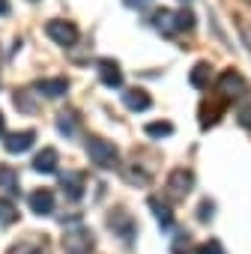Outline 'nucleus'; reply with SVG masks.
Wrapping results in <instances>:
<instances>
[{
  "label": "nucleus",
  "instance_id": "c85d7f7f",
  "mask_svg": "<svg viewBox=\"0 0 251 254\" xmlns=\"http://www.w3.org/2000/svg\"><path fill=\"white\" fill-rule=\"evenodd\" d=\"M239 30H242V42H245V45H248V51H251V24L239 21Z\"/></svg>",
  "mask_w": 251,
  "mask_h": 254
},
{
  "label": "nucleus",
  "instance_id": "aec40b11",
  "mask_svg": "<svg viewBox=\"0 0 251 254\" xmlns=\"http://www.w3.org/2000/svg\"><path fill=\"white\" fill-rule=\"evenodd\" d=\"M9 254H45V242L42 239H21L9 248Z\"/></svg>",
  "mask_w": 251,
  "mask_h": 254
},
{
  "label": "nucleus",
  "instance_id": "a211bd4d",
  "mask_svg": "<svg viewBox=\"0 0 251 254\" xmlns=\"http://www.w3.org/2000/svg\"><path fill=\"white\" fill-rule=\"evenodd\" d=\"M0 191H6L9 197L18 194V177H15V171L6 168V165H0Z\"/></svg>",
  "mask_w": 251,
  "mask_h": 254
},
{
  "label": "nucleus",
  "instance_id": "bb28decb",
  "mask_svg": "<svg viewBox=\"0 0 251 254\" xmlns=\"http://www.w3.org/2000/svg\"><path fill=\"white\" fill-rule=\"evenodd\" d=\"M15 105H18V111H33V99H27V90L15 93Z\"/></svg>",
  "mask_w": 251,
  "mask_h": 254
},
{
  "label": "nucleus",
  "instance_id": "0eeeda50",
  "mask_svg": "<svg viewBox=\"0 0 251 254\" xmlns=\"http://www.w3.org/2000/svg\"><path fill=\"white\" fill-rule=\"evenodd\" d=\"M27 203H30V209L36 212V215H51L54 212V191L51 189H33L30 191V197H27Z\"/></svg>",
  "mask_w": 251,
  "mask_h": 254
},
{
  "label": "nucleus",
  "instance_id": "39448f33",
  "mask_svg": "<svg viewBox=\"0 0 251 254\" xmlns=\"http://www.w3.org/2000/svg\"><path fill=\"white\" fill-rule=\"evenodd\" d=\"M191 186H194V177H191V171H174L171 177H168V194L174 197V200H183L188 191H191Z\"/></svg>",
  "mask_w": 251,
  "mask_h": 254
},
{
  "label": "nucleus",
  "instance_id": "393cba45",
  "mask_svg": "<svg viewBox=\"0 0 251 254\" xmlns=\"http://www.w3.org/2000/svg\"><path fill=\"white\" fill-rule=\"evenodd\" d=\"M194 27V15L188 9H180L177 12V30H191Z\"/></svg>",
  "mask_w": 251,
  "mask_h": 254
},
{
  "label": "nucleus",
  "instance_id": "4be33fe9",
  "mask_svg": "<svg viewBox=\"0 0 251 254\" xmlns=\"http://www.w3.org/2000/svg\"><path fill=\"white\" fill-rule=\"evenodd\" d=\"M150 138H168L171 132H174V126L168 123V120H159V123H147V129H144Z\"/></svg>",
  "mask_w": 251,
  "mask_h": 254
},
{
  "label": "nucleus",
  "instance_id": "ddd939ff",
  "mask_svg": "<svg viewBox=\"0 0 251 254\" xmlns=\"http://www.w3.org/2000/svg\"><path fill=\"white\" fill-rule=\"evenodd\" d=\"M108 224L114 227V233H120V236H135V221L129 218V215H126L123 209H114L111 215H108Z\"/></svg>",
  "mask_w": 251,
  "mask_h": 254
},
{
  "label": "nucleus",
  "instance_id": "1a4fd4ad",
  "mask_svg": "<svg viewBox=\"0 0 251 254\" xmlns=\"http://www.w3.org/2000/svg\"><path fill=\"white\" fill-rule=\"evenodd\" d=\"M123 105L129 108V111H135V114H141V111H147L150 105H153V99H150V93H144L141 87H129L123 93Z\"/></svg>",
  "mask_w": 251,
  "mask_h": 254
},
{
  "label": "nucleus",
  "instance_id": "c756f323",
  "mask_svg": "<svg viewBox=\"0 0 251 254\" xmlns=\"http://www.w3.org/2000/svg\"><path fill=\"white\" fill-rule=\"evenodd\" d=\"M200 221H209V215H212V200H203V206H200Z\"/></svg>",
  "mask_w": 251,
  "mask_h": 254
},
{
  "label": "nucleus",
  "instance_id": "cd10ccee",
  "mask_svg": "<svg viewBox=\"0 0 251 254\" xmlns=\"http://www.w3.org/2000/svg\"><path fill=\"white\" fill-rule=\"evenodd\" d=\"M239 123H245L248 129H251V102H248V105H242V111H239Z\"/></svg>",
  "mask_w": 251,
  "mask_h": 254
},
{
  "label": "nucleus",
  "instance_id": "f8f14e48",
  "mask_svg": "<svg viewBox=\"0 0 251 254\" xmlns=\"http://www.w3.org/2000/svg\"><path fill=\"white\" fill-rule=\"evenodd\" d=\"M60 189H63V194H66L72 203L81 200V197H84V174H63Z\"/></svg>",
  "mask_w": 251,
  "mask_h": 254
},
{
  "label": "nucleus",
  "instance_id": "423d86ee",
  "mask_svg": "<svg viewBox=\"0 0 251 254\" xmlns=\"http://www.w3.org/2000/svg\"><path fill=\"white\" fill-rule=\"evenodd\" d=\"M147 206H150V212L156 215V221H159V227L162 230H171L174 227V203H168L165 197H150L147 200Z\"/></svg>",
  "mask_w": 251,
  "mask_h": 254
},
{
  "label": "nucleus",
  "instance_id": "20e7f679",
  "mask_svg": "<svg viewBox=\"0 0 251 254\" xmlns=\"http://www.w3.org/2000/svg\"><path fill=\"white\" fill-rule=\"evenodd\" d=\"M45 33H48L57 45H66V48H69V45H75V42H78V36H81V33H78V27H75L72 21H63V18L48 21V24H45Z\"/></svg>",
  "mask_w": 251,
  "mask_h": 254
},
{
  "label": "nucleus",
  "instance_id": "2f4dec72",
  "mask_svg": "<svg viewBox=\"0 0 251 254\" xmlns=\"http://www.w3.org/2000/svg\"><path fill=\"white\" fill-rule=\"evenodd\" d=\"M9 9H12L9 0H0V15H9Z\"/></svg>",
  "mask_w": 251,
  "mask_h": 254
},
{
  "label": "nucleus",
  "instance_id": "7c9ffc66",
  "mask_svg": "<svg viewBox=\"0 0 251 254\" xmlns=\"http://www.w3.org/2000/svg\"><path fill=\"white\" fill-rule=\"evenodd\" d=\"M123 3H126V6H132V9H138V6H147L150 0H123Z\"/></svg>",
  "mask_w": 251,
  "mask_h": 254
},
{
  "label": "nucleus",
  "instance_id": "473e14b6",
  "mask_svg": "<svg viewBox=\"0 0 251 254\" xmlns=\"http://www.w3.org/2000/svg\"><path fill=\"white\" fill-rule=\"evenodd\" d=\"M3 129H6V123H3V114H0V135H3Z\"/></svg>",
  "mask_w": 251,
  "mask_h": 254
},
{
  "label": "nucleus",
  "instance_id": "f257e3e1",
  "mask_svg": "<svg viewBox=\"0 0 251 254\" xmlns=\"http://www.w3.org/2000/svg\"><path fill=\"white\" fill-rule=\"evenodd\" d=\"M96 236L87 224H69L63 233V251L66 254H93Z\"/></svg>",
  "mask_w": 251,
  "mask_h": 254
},
{
  "label": "nucleus",
  "instance_id": "a878e982",
  "mask_svg": "<svg viewBox=\"0 0 251 254\" xmlns=\"http://www.w3.org/2000/svg\"><path fill=\"white\" fill-rule=\"evenodd\" d=\"M126 177H129V183H132V186H144V183L150 180V174H147V171H141V168H129V171H126Z\"/></svg>",
  "mask_w": 251,
  "mask_h": 254
},
{
  "label": "nucleus",
  "instance_id": "b1692460",
  "mask_svg": "<svg viewBox=\"0 0 251 254\" xmlns=\"http://www.w3.org/2000/svg\"><path fill=\"white\" fill-rule=\"evenodd\" d=\"M194 251H197V254H224V245H221L218 239H206V242L197 245Z\"/></svg>",
  "mask_w": 251,
  "mask_h": 254
},
{
  "label": "nucleus",
  "instance_id": "6ab92c4d",
  "mask_svg": "<svg viewBox=\"0 0 251 254\" xmlns=\"http://www.w3.org/2000/svg\"><path fill=\"white\" fill-rule=\"evenodd\" d=\"M221 117H224V108H218L215 102H203L200 105V126H203V129H209V126L215 120H221Z\"/></svg>",
  "mask_w": 251,
  "mask_h": 254
},
{
  "label": "nucleus",
  "instance_id": "9b49d317",
  "mask_svg": "<svg viewBox=\"0 0 251 254\" xmlns=\"http://www.w3.org/2000/svg\"><path fill=\"white\" fill-rule=\"evenodd\" d=\"M33 144H36V132H33V129L6 135V150H9V153H24V150H30Z\"/></svg>",
  "mask_w": 251,
  "mask_h": 254
},
{
  "label": "nucleus",
  "instance_id": "f03ea898",
  "mask_svg": "<svg viewBox=\"0 0 251 254\" xmlns=\"http://www.w3.org/2000/svg\"><path fill=\"white\" fill-rule=\"evenodd\" d=\"M87 156H90V162H93L96 168H102V171H114V168L120 165L117 147H114L111 141H105V138H87Z\"/></svg>",
  "mask_w": 251,
  "mask_h": 254
},
{
  "label": "nucleus",
  "instance_id": "7ed1b4c3",
  "mask_svg": "<svg viewBox=\"0 0 251 254\" xmlns=\"http://www.w3.org/2000/svg\"><path fill=\"white\" fill-rule=\"evenodd\" d=\"M218 90H221V99L236 102V99H242V96L248 93V81H245L236 69H227V72L221 75V81H218Z\"/></svg>",
  "mask_w": 251,
  "mask_h": 254
},
{
  "label": "nucleus",
  "instance_id": "f3484780",
  "mask_svg": "<svg viewBox=\"0 0 251 254\" xmlns=\"http://www.w3.org/2000/svg\"><path fill=\"white\" fill-rule=\"evenodd\" d=\"M57 126H60V132H63L66 138H72V135L78 132V114H75V111H69V108H66V111H60V114H57Z\"/></svg>",
  "mask_w": 251,
  "mask_h": 254
},
{
  "label": "nucleus",
  "instance_id": "6e6552de",
  "mask_svg": "<svg viewBox=\"0 0 251 254\" xmlns=\"http://www.w3.org/2000/svg\"><path fill=\"white\" fill-rule=\"evenodd\" d=\"M99 78H102V84L111 87V90L123 87V72H120L117 60H111V57H102V60H99Z\"/></svg>",
  "mask_w": 251,
  "mask_h": 254
},
{
  "label": "nucleus",
  "instance_id": "dca6fc26",
  "mask_svg": "<svg viewBox=\"0 0 251 254\" xmlns=\"http://www.w3.org/2000/svg\"><path fill=\"white\" fill-rule=\"evenodd\" d=\"M188 78H191V87H194V90H206V87L212 84V66H209L206 60H200V63L191 69Z\"/></svg>",
  "mask_w": 251,
  "mask_h": 254
},
{
  "label": "nucleus",
  "instance_id": "4468645a",
  "mask_svg": "<svg viewBox=\"0 0 251 254\" xmlns=\"http://www.w3.org/2000/svg\"><path fill=\"white\" fill-rule=\"evenodd\" d=\"M36 90H39L42 96H48V99H60V96L69 93V81H66V78H45V81L36 84Z\"/></svg>",
  "mask_w": 251,
  "mask_h": 254
},
{
  "label": "nucleus",
  "instance_id": "5701e85b",
  "mask_svg": "<svg viewBox=\"0 0 251 254\" xmlns=\"http://www.w3.org/2000/svg\"><path fill=\"white\" fill-rule=\"evenodd\" d=\"M18 221V209L9 200H0V224H15Z\"/></svg>",
  "mask_w": 251,
  "mask_h": 254
},
{
  "label": "nucleus",
  "instance_id": "9d476101",
  "mask_svg": "<svg viewBox=\"0 0 251 254\" xmlns=\"http://www.w3.org/2000/svg\"><path fill=\"white\" fill-rule=\"evenodd\" d=\"M153 27H156L162 36H177V33H180V30H177V12H171V9H156Z\"/></svg>",
  "mask_w": 251,
  "mask_h": 254
},
{
  "label": "nucleus",
  "instance_id": "412c9836",
  "mask_svg": "<svg viewBox=\"0 0 251 254\" xmlns=\"http://www.w3.org/2000/svg\"><path fill=\"white\" fill-rule=\"evenodd\" d=\"M171 254H191V236L186 230H177V239L171 242Z\"/></svg>",
  "mask_w": 251,
  "mask_h": 254
},
{
  "label": "nucleus",
  "instance_id": "2eb2a0df",
  "mask_svg": "<svg viewBox=\"0 0 251 254\" xmlns=\"http://www.w3.org/2000/svg\"><path fill=\"white\" fill-rule=\"evenodd\" d=\"M57 162H60V153L51 150V147H45V150L33 159V171H39V174H54V171H57Z\"/></svg>",
  "mask_w": 251,
  "mask_h": 254
}]
</instances>
